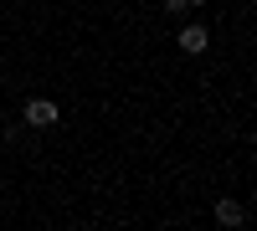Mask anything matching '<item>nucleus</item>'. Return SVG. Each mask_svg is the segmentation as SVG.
Here are the masks:
<instances>
[{
	"instance_id": "obj_4",
	"label": "nucleus",
	"mask_w": 257,
	"mask_h": 231,
	"mask_svg": "<svg viewBox=\"0 0 257 231\" xmlns=\"http://www.w3.org/2000/svg\"><path fill=\"white\" fill-rule=\"evenodd\" d=\"M160 6H165L170 16H185V11H190V0H160Z\"/></svg>"
},
{
	"instance_id": "obj_6",
	"label": "nucleus",
	"mask_w": 257,
	"mask_h": 231,
	"mask_svg": "<svg viewBox=\"0 0 257 231\" xmlns=\"http://www.w3.org/2000/svg\"><path fill=\"white\" fill-rule=\"evenodd\" d=\"M0 118H6V108H0Z\"/></svg>"
},
{
	"instance_id": "obj_2",
	"label": "nucleus",
	"mask_w": 257,
	"mask_h": 231,
	"mask_svg": "<svg viewBox=\"0 0 257 231\" xmlns=\"http://www.w3.org/2000/svg\"><path fill=\"white\" fill-rule=\"evenodd\" d=\"M175 41H180V52H185V57H201V52L211 47V26L190 21V26H180V36H175Z\"/></svg>"
},
{
	"instance_id": "obj_5",
	"label": "nucleus",
	"mask_w": 257,
	"mask_h": 231,
	"mask_svg": "<svg viewBox=\"0 0 257 231\" xmlns=\"http://www.w3.org/2000/svg\"><path fill=\"white\" fill-rule=\"evenodd\" d=\"M190 6H206V0H190Z\"/></svg>"
},
{
	"instance_id": "obj_3",
	"label": "nucleus",
	"mask_w": 257,
	"mask_h": 231,
	"mask_svg": "<svg viewBox=\"0 0 257 231\" xmlns=\"http://www.w3.org/2000/svg\"><path fill=\"white\" fill-rule=\"evenodd\" d=\"M211 216H216V226L237 231V226H247V205H242L237 195H221V200H216V211H211Z\"/></svg>"
},
{
	"instance_id": "obj_1",
	"label": "nucleus",
	"mask_w": 257,
	"mask_h": 231,
	"mask_svg": "<svg viewBox=\"0 0 257 231\" xmlns=\"http://www.w3.org/2000/svg\"><path fill=\"white\" fill-rule=\"evenodd\" d=\"M21 118L31 123V129H52V123H62V108L52 98H26V108H21Z\"/></svg>"
}]
</instances>
